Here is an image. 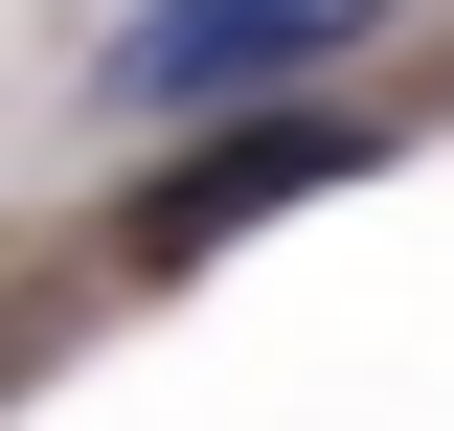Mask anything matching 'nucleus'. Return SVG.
Segmentation results:
<instances>
[{
  "instance_id": "nucleus-1",
  "label": "nucleus",
  "mask_w": 454,
  "mask_h": 431,
  "mask_svg": "<svg viewBox=\"0 0 454 431\" xmlns=\"http://www.w3.org/2000/svg\"><path fill=\"white\" fill-rule=\"evenodd\" d=\"M364 160H387V114H318V91H273V114H227L205 160L137 205V250H227V227H273V205H340Z\"/></svg>"
},
{
  "instance_id": "nucleus-2",
  "label": "nucleus",
  "mask_w": 454,
  "mask_h": 431,
  "mask_svg": "<svg viewBox=\"0 0 454 431\" xmlns=\"http://www.w3.org/2000/svg\"><path fill=\"white\" fill-rule=\"evenodd\" d=\"M340 23H387V0H137V23H114V114H205V91H273V68H318Z\"/></svg>"
}]
</instances>
